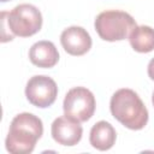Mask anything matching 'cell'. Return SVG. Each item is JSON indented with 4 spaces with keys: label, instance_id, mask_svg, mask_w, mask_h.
<instances>
[{
    "label": "cell",
    "instance_id": "cell-10",
    "mask_svg": "<svg viewBox=\"0 0 154 154\" xmlns=\"http://www.w3.org/2000/svg\"><path fill=\"white\" fill-rule=\"evenodd\" d=\"M116 140L117 132L108 122L100 120L93 125L89 135V142L93 148L101 152L108 150L114 146Z\"/></svg>",
    "mask_w": 154,
    "mask_h": 154
},
{
    "label": "cell",
    "instance_id": "cell-4",
    "mask_svg": "<svg viewBox=\"0 0 154 154\" xmlns=\"http://www.w3.org/2000/svg\"><path fill=\"white\" fill-rule=\"evenodd\" d=\"M8 25L13 35L29 37L40 31L42 26V14L37 7L31 4H20L16 6L7 16Z\"/></svg>",
    "mask_w": 154,
    "mask_h": 154
},
{
    "label": "cell",
    "instance_id": "cell-14",
    "mask_svg": "<svg viewBox=\"0 0 154 154\" xmlns=\"http://www.w3.org/2000/svg\"><path fill=\"white\" fill-rule=\"evenodd\" d=\"M152 102H153V106H154V91H153V95H152Z\"/></svg>",
    "mask_w": 154,
    "mask_h": 154
},
{
    "label": "cell",
    "instance_id": "cell-12",
    "mask_svg": "<svg viewBox=\"0 0 154 154\" xmlns=\"http://www.w3.org/2000/svg\"><path fill=\"white\" fill-rule=\"evenodd\" d=\"M8 12H1L0 17H1V42H7V41H12L14 35L10 32V25H8V20L7 17Z\"/></svg>",
    "mask_w": 154,
    "mask_h": 154
},
{
    "label": "cell",
    "instance_id": "cell-8",
    "mask_svg": "<svg viewBox=\"0 0 154 154\" xmlns=\"http://www.w3.org/2000/svg\"><path fill=\"white\" fill-rule=\"evenodd\" d=\"M60 43L64 51L71 55L79 57L85 54L91 48V37L82 26L66 28L60 35Z\"/></svg>",
    "mask_w": 154,
    "mask_h": 154
},
{
    "label": "cell",
    "instance_id": "cell-2",
    "mask_svg": "<svg viewBox=\"0 0 154 154\" xmlns=\"http://www.w3.org/2000/svg\"><path fill=\"white\" fill-rule=\"evenodd\" d=\"M109 109L112 116L130 130H141L148 123V109L132 89L117 90L111 97Z\"/></svg>",
    "mask_w": 154,
    "mask_h": 154
},
{
    "label": "cell",
    "instance_id": "cell-11",
    "mask_svg": "<svg viewBox=\"0 0 154 154\" xmlns=\"http://www.w3.org/2000/svg\"><path fill=\"white\" fill-rule=\"evenodd\" d=\"M129 41L134 51L149 53L154 49V29L148 25H137L130 32Z\"/></svg>",
    "mask_w": 154,
    "mask_h": 154
},
{
    "label": "cell",
    "instance_id": "cell-9",
    "mask_svg": "<svg viewBox=\"0 0 154 154\" xmlns=\"http://www.w3.org/2000/svg\"><path fill=\"white\" fill-rule=\"evenodd\" d=\"M29 59L35 66L42 69H51L58 63L59 52L53 42L42 40L30 47Z\"/></svg>",
    "mask_w": 154,
    "mask_h": 154
},
{
    "label": "cell",
    "instance_id": "cell-13",
    "mask_svg": "<svg viewBox=\"0 0 154 154\" xmlns=\"http://www.w3.org/2000/svg\"><path fill=\"white\" fill-rule=\"evenodd\" d=\"M147 72H148V76L152 81H154V58L150 59V61L148 63V67H147Z\"/></svg>",
    "mask_w": 154,
    "mask_h": 154
},
{
    "label": "cell",
    "instance_id": "cell-3",
    "mask_svg": "<svg viewBox=\"0 0 154 154\" xmlns=\"http://www.w3.org/2000/svg\"><path fill=\"white\" fill-rule=\"evenodd\" d=\"M97 35L108 42L122 41L129 37L130 32L137 26L132 16L119 10H108L97 14L94 22Z\"/></svg>",
    "mask_w": 154,
    "mask_h": 154
},
{
    "label": "cell",
    "instance_id": "cell-1",
    "mask_svg": "<svg viewBox=\"0 0 154 154\" xmlns=\"http://www.w3.org/2000/svg\"><path fill=\"white\" fill-rule=\"evenodd\" d=\"M42 134L43 124L38 117L29 112L19 113L11 122L5 147L12 154H29Z\"/></svg>",
    "mask_w": 154,
    "mask_h": 154
},
{
    "label": "cell",
    "instance_id": "cell-7",
    "mask_svg": "<svg viewBox=\"0 0 154 154\" xmlns=\"http://www.w3.org/2000/svg\"><path fill=\"white\" fill-rule=\"evenodd\" d=\"M51 134L57 143L71 147L76 146L81 141L83 129L78 122L64 116L54 119V122L52 123Z\"/></svg>",
    "mask_w": 154,
    "mask_h": 154
},
{
    "label": "cell",
    "instance_id": "cell-6",
    "mask_svg": "<svg viewBox=\"0 0 154 154\" xmlns=\"http://www.w3.org/2000/svg\"><path fill=\"white\" fill-rule=\"evenodd\" d=\"M57 95V83L48 76H34L26 83L25 96L32 106H36L38 108H47L54 103Z\"/></svg>",
    "mask_w": 154,
    "mask_h": 154
},
{
    "label": "cell",
    "instance_id": "cell-5",
    "mask_svg": "<svg viewBox=\"0 0 154 154\" xmlns=\"http://www.w3.org/2000/svg\"><path fill=\"white\" fill-rule=\"evenodd\" d=\"M96 102L94 94L84 87H75L65 95L63 108L64 116L83 123L89 120L95 112Z\"/></svg>",
    "mask_w": 154,
    "mask_h": 154
},
{
    "label": "cell",
    "instance_id": "cell-15",
    "mask_svg": "<svg viewBox=\"0 0 154 154\" xmlns=\"http://www.w3.org/2000/svg\"><path fill=\"white\" fill-rule=\"evenodd\" d=\"M1 2H6V1H10V0H0Z\"/></svg>",
    "mask_w": 154,
    "mask_h": 154
}]
</instances>
